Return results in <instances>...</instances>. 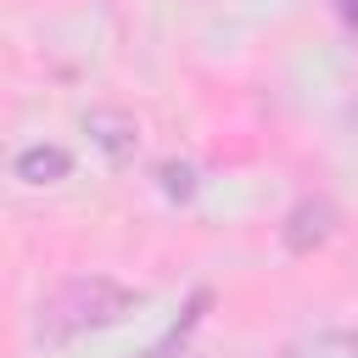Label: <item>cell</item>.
I'll use <instances>...</instances> for the list:
<instances>
[{
	"label": "cell",
	"mask_w": 358,
	"mask_h": 358,
	"mask_svg": "<svg viewBox=\"0 0 358 358\" xmlns=\"http://www.w3.org/2000/svg\"><path fill=\"white\" fill-rule=\"evenodd\" d=\"M280 358H358V336L352 330H319V336L291 341Z\"/></svg>",
	"instance_id": "1"
},
{
	"label": "cell",
	"mask_w": 358,
	"mask_h": 358,
	"mask_svg": "<svg viewBox=\"0 0 358 358\" xmlns=\"http://www.w3.org/2000/svg\"><path fill=\"white\" fill-rule=\"evenodd\" d=\"M140 358H196V352L179 347V341H168V347H151V352H140Z\"/></svg>",
	"instance_id": "2"
},
{
	"label": "cell",
	"mask_w": 358,
	"mask_h": 358,
	"mask_svg": "<svg viewBox=\"0 0 358 358\" xmlns=\"http://www.w3.org/2000/svg\"><path fill=\"white\" fill-rule=\"evenodd\" d=\"M336 11H341V22H347L352 39H358V0H336Z\"/></svg>",
	"instance_id": "3"
}]
</instances>
